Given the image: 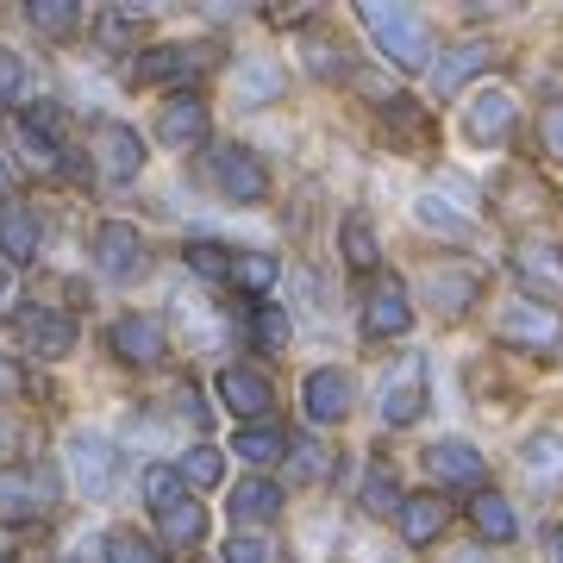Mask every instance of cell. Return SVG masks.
Segmentation results:
<instances>
[{"label": "cell", "instance_id": "cell-10", "mask_svg": "<svg viewBox=\"0 0 563 563\" xmlns=\"http://www.w3.org/2000/svg\"><path fill=\"white\" fill-rule=\"evenodd\" d=\"M407 325H413V295H407L401 282H383V288L369 295V313H363V332H369V339H401Z\"/></svg>", "mask_w": 563, "mask_h": 563}, {"label": "cell", "instance_id": "cell-24", "mask_svg": "<svg viewBox=\"0 0 563 563\" xmlns=\"http://www.w3.org/2000/svg\"><path fill=\"white\" fill-rule=\"evenodd\" d=\"M0 257L7 263H32L38 257V220L25 207H7L0 213Z\"/></svg>", "mask_w": 563, "mask_h": 563}, {"label": "cell", "instance_id": "cell-47", "mask_svg": "<svg viewBox=\"0 0 563 563\" xmlns=\"http://www.w3.org/2000/svg\"><path fill=\"white\" fill-rule=\"evenodd\" d=\"M7 444H13V432H7V420H0V457H7Z\"/></svg>", "mask_w": 563, "mask_h": 563}, {"label": "cell", "instance_id": "cell-34", "mask_svg": "<svg viewBox=\"0 0 563 563\" xmlns=\"http://www.w3.org/2000/svg\"><path fill=\"white\" fill-rule=\"evenodd\" d=\"M101 551H107V563H157V551H151L139 532H125V526H120V532H107Z\"/></svg>", "mask_w": 563, "mask_h": 563}, {"label": "cell", "instance_id": "cell-12", "mask_svg": "<svg viewBox=\"0 0 563 563\" xmlns=\"http://www.w3.org/2000/svg\"><path fill=\"white\" fill-rule=\"evenodd\" d=\"M207 69V51L201 44H157V51H144L139 63V81H188V76H201Z\"/></svg>", "mask_w": 563, "mask_h": 563}, {"label": "cell", "instance_id": "cell-28", "mask_svg": "<svg viewBox=\"0 0 563 563\" xmlns=\"http://www.w3.org/2000/svg\"><path fill=\"white\" fill-rule=\"evenodd\" d=\"M470 520H476V532H483V539H495V544H507L514 532H520V520H514V507H507L501 495H476Z\"/></svg>", "mask_w": 563, "mask_h": 563}, {"label": "cell", "instance_id": "cell-33", "mask_svg": "<svg viewBox=\"0 0 563 563\" xmlns=\"http://www.w3.org/2000/svg\"><path fill=\"white\" fill-rule=\"evenodd\" d=\"M413 213H420V225H432V232H451V239H463V232H470V213H451L439 195H420V201H413Z\"/></svg>", "mask_w": 563, "mask_h": 563}, {"label": "cell", "instance_id": "cell-6", "mask_svg": "<svg viewBox=\"0 0 563 563\" xmlns=\"http://www.w3.org/2000/svg\"><path fill=\"white\" fill-rule=\"evenodd\" d=\"M95 163H101V176L132 181L144 169V139L132 125H101V132H95Z\"/></svg>", "mask_w": 563, "mask_h": 563}, {"label": "cell", "instance_id": "cell-49", "mask_svg": "<svg viewBox=\"0 0 563 563\" xmlns=\"http://www.w3.org/2000/svg\"><path fill=\"white\" fill-rule=\"evenodd\" d=\"M558 563H563V532H558Z\"/></svg>", "mask_w": 563, "mask_h": 563}, {"label": "cell", "instance_id": "cell-7", "mask_svg": "<svg viewBox=\"0 0 563 563\" xmlns=\"http://www.w3.org/2000/svg\"><path fill=\"white\" fill-rule=\"evenodd\" d=\"M463 132L476 144H501L507 132H514V95H507V88H483L476 101L463 107Z\"/></svg>", "mask_w": 563, "mask_h": 563}, {"label": "cell", "instance_id": "cell-36", "mask_svg": "<svg viewBox=\"0 0 563 563\" xmlns=\"http://www.w3.org/2000/svg\"><path fill=\"white\" fill-rule=\"evenodd\" d=\"M257 344L263 351H282V344H288V313H282V307H257Z\"/></svg>", "mask_w": 563, "mask_h": 563}, {"label": "cell", "instance_id": "cell-31", "mask_svg": "<svg viewBox=\"0 0 563 563\" xmlns=\"http://www.w3.org/2000/svg\"><path fill=\"white\" fill-rule=\"evenodd\" d=\"M339 244H344V263L351 269H376V232H369V220H344V232H339Z\"/></svg>", "mask_w": 563, "mask_h": 563}, {"label": "cell", "instance_id": "cell-37", "mask_svg": "<svg viewBox=\"0 0 563 563\" xmlns=\"http://www.w3.org/2000/svg\"><path fill=\"white\" fill-rule=\"evenodd\" d=\"M144 501L157 507V514H163V507H176V501H181L176 470H151V476H144Z\"/></svg>", "mask_w": 563, "mask_h": 563}, {"label": "cell", "instance_id": "cell-30", "mask_svg": "<svg viewBox=\"0 0 563 563\" xmlns=\"http://www.w3.org/2000/svg\"><path fill=\"white\" fill-rule=\"evenodd\" d=\"M32 25L44 38H69L81 25V13H76V0H32Z\"/></svg>", "mask_w": 563, "mask_h": 563}, {"label": "cell", "instance_id": "cell-44", "mask_svg": "<svg viewBox=\"0 0 563 563\" xmlns=\"http://www.w3.org/2000/svg\"><path fill=\"white\" fill-rule=\"evenodd\" d=\"M439 563H495V558H483V551H444Z\"/></svg>", "mask_w": 563, "mask_h": 563}, {"label": "cell", "instance_id": "cell-43", "mask_svg": "<svg viewBox=\"0 0 563 563\" xmlns=\"http://www.w3.org/2000/svg\"><path fill=\"white\" fill-rule=\"evenodd\" d=\"M539 132H544V151H551V157L563 163V107H551V113H544Z\"/></svg>", "mask_w": 563, "mask_h": 563}, {"label": "cell", "instance_id": "cell-22", "mask_svg": "<svg viewBox=\"0 0 563 563\" xmlns=\"http://www.w3.org/2000/svg\"><path fill=\"white\" fill-rule=\"evenodd\" d=\"M282 514V488L263 483V476H251V483L232 488V520L239 526H269Z\"/></svg>", "mask_w": 563, "mask_h": 563}, {"label": "cell", "instance_id": "cell-32", "mask_svg": "<svg viewBox=\"0 0 563 563\" xmlns=\"http://www.w3.org/2000/svg\"><path fill=\"white\" fill-rule=\"evenodd\" d=\"M225 282H239V288H269V282H276V257L232 251V263H225Z\"/></svg>", "mask_w": 563, "mask_h": 563}, {"label": "cell", "instance_id": "cell-27", "mask_svg": "<svg viewBox=\"0 0 563 563\" xmlns=\"http://www.w3.org/2000/svg\"><path fill=\"white\" fill-rule=\"evenodd\" d=\"M220 476H225V457L213 451V444H195V451H181V463H176V483H181V488H201V495H207V488L220 483Z\"/></svg>", "mask_w": 563, "mask_h": 563}, {"label": "cell", "instance_id": "cell-42", "mask_svg": "<svg viewBox=\"0 0 563 563\" xmlns=\"http://www.w3.org/2000/svg\"><path fill=\"white\" fill-rule=\"evenodd\" d=\"M13 95H20V57H13V51H0V107L13 101Z\"/></svg>", "mask_w": 563, "mask_h": 563}, {"label": "cell", "instance_id": "cell-35", "mask_svg": "<svg viewBox=\"0 0 563 563\" xmlns=\"http://www.w3.org/2000/svg\"><path fill=\"white\" fill-rule=\"evenodd\" d=\"M363 507H369V514H401V488L388 483L383 470H369V483H363Z\"/></svg>", "mask_w": 563, "mask_h": 563}, {"label": "cell", "instance_id": "cell-45", "mask_svg": "<svg viewBox=\"0 0 563 563\" xmlns=\"http://www.w3.org/2000/svg\"><path fill=\"white\" fill-rule=\"evenodd\" d=\"M13 388H20V376H13V363L0 357V395H13Z\"/></svg>", "mask_w": 563, "mask_h": 563}, {"label": "cell", "instance_id": "cell-8", "mask_svg": "<svg viewBox=\"0 0 563 563\" xmlns=\"http://www.w3.org/2000/svg\"><path fill=\"white\" fill-rule=\"evenodd\" d=\"M351 401H357V388H351V376H344V369H313V376H307V388H301V407L320 426L344 420V413H351Z\"/></svg>", "mask_w": 563, "mask_h": 563}, {"label": "cell", "instance_id": "cell-9", "mask_svg": "<svg viewBox=\"0 0 563 563\" xmlns=\"http://www.w3.org/2000/svg\"><path fill=\"white\" fill-rule=\"evenodd\" d=\"M514 276L532 295H544V301H563V251L558 244H520L514 251Z\"/></svg>", "mask_w": 563, "mask_h": 563}, {"label": "cell", "instance_id": "cell-25", "mask_svg": "<svg viewBox=\"0 0 563 563\" xmlns=\"http://www.w3.org/2000/svg\"><path fill=\"white\" fill-rule=\"evenodd\" d=\"M157 520H163V539H169V544H201L207 539V507L188 501V495H181L176 507H163Z\"/></svg>", "mask_w": 563, "mask_h": 563}, {"label": "cell", "instance_id": "cell-1", "mask_svg": "<svg viewBox=\"0 0 563 563\" xmlns=\"http://www.w3.org/2000/svg\"><path fill=\"white\" fill-rule=\"evenodd\" d=\"M363 32L383 44V57L395 63V69H426V57H432V25H426L413 7L369 0V7H363Z\"/></svg>", "mask_w": 563, "mask_h": 563}, {"label": "cell", "instance_id": "cell-29", "mask_svg": "<svg viewBox=\"0 0 563 563\" xmlns=\"http://www.w3.org/2000/svg\"><path fill=\"white\" fill-rule=\"evenodd\" d=\"M239 95H244V101H251V107L276 101V95H282V69H276V63H269V57L244 63V69H239Z\"/></svg>", "mask_w": 563, "mask_h": 563}, {"label": "cell", "instance_id": "cell-48", "mask_svg": "<svg viewBox=\"0 0 563 563\" xmlns=\"http://www.w3.org/2000/svg\"><path fill=\"white\" fill-rule=\"evenodd\" d=\"M0 188H7V157H0Z\"/></svg>", "mask_w": 563, "mask_h": 563}, {"label": "cell", "instance_id": "cell-46", "mask_svg": "<svg viewBox=\"0 0 563 563\" xmlns=\"http://www.w3.org/2000/svg\"><path fill=\"white\" fill-rule=\"evenodd\" d=\"M7 295H13V276H7V269H0V307H7Z\"/></svg>", "mask_w": 563, "mask_h": 563}, {"label": "cell", "instance_id": "cell-13", "mask_svg": "<svg viewBox=\"0 0 563 563\" xmlns=\"http://www.w3.org/2000/svg\"><path fill=\"white\" fill-rule=\"evenodd\" d=\"M20 332H25V344H32L38 357H69V351H76V320H69V313L32 307V313H20Z\"/></svg>", "mask_w": 563, "mask_h": 563}, {"label": "cell", "instance_id": "cell-40", "mask_svg": "<svg viewBox=\"0 0 563 563\" xmlns=\"http://www.w3.org/2000/svg\"><path fill=\"white\" fill-rule=\"evenodd\" d=\"M188 263H195L201 276H225V263H232V251H225V244H188Z\"/></svg>", "mask_w": 563, "mask_h": 563}, {"label": "cell", "instance_id": "cell-21", "mask_svg": "<svg viewBox=\"0 0 563 563\" xmlns=\"http://www.w3.org/2000/svg\"><path fill=\"white\" fill-rule=\"evenodd\" d=\"M483 69H488V44L470 38V44H457V51H444V57H439V69H432V88H439V95H457L463 81L483 76Z\"/></svg>", "mask_w": 563, "mask_h": 563}, {"label": "cell", "instance_id": "cell-4", "mask_svg": "<svg viewBox=\"0 0 563 563\" xmlns=\"http://www.w3.org/2000/svg\"><path fill=\"white\" fill-rule=\"evenodd\" d=\"M501 344H520V351H558L563 344V320L539 301H520L501 313Z\"/></svg>", "mask_w": 563, "mask_h": 563}, {"label": "cell", "instance_id": "cell-19", "mask_svg": "<svg viewBox=\"0 0 563 563\" xmlns=\"http://www.w3.org/2000/svg\"><path fill=\"white\" fill-rule=\"evenodd\" d=\"M44 507H51V476H38V470L0 476V514H44Z\"/></svg>", "mask_w": 563, "mask_h": 563}, {"label": "cell", "instance_id": "cell-23", "mask_svg": "<svg viewBox=\"0 0 563 563\" xmlns=\"http://www.w3.org/2000/svg\"><path fill=\"white\" fill-rule=\"evenodd\" d=\"M520 457H526V476H532V488H558V483H563V439H558V432H532Z\"/></svg>", "mask_w": 563, "mask_h": 563}, {"label": "cell", "instance_id": "cell-38", "mask_svg": "<svg viewBox=\"0 0 563 563\" xmlns=\"http://www.w3.org/2000/svg\"><path fill=\"white\" fill-rule=\"evenodd\" d=\"M288 451H295V457H288V463H295V476H301V483H320V476H325V451H320V444H313V439L288 444Z\"/></svg>", "mask_w": 563, "mask_h": 563}, {"label": "cell", "instance_id": "cell-17", "mask_svg": "<svg viewBox=\"0 0 563 563\" xmlns=\"http://www.w3.org/2000/svg\"><path fill=\"white\" fill-rule=\"evenodd\" d=\"M220 401L232 407V413H244V420H263V413L276 407V388L263 383L257 369H225L220 376Z\"/></svg>", "mask_w": 563, "mask_h": 563}, {"label": "cell", "instance_id": "cell-39", "mask_svg": "<svg viewBox=\"0 0 563 563\" xmlns=\"http://www.w3.org/2000/svg\"><path fill=\"white\" fill-rule=\"evenodd\" d=\"M57 132H63V113H57L51 101L25 113V139H51V144H57Z\"/></svg>", "mask_w": 563, "mask_h": 563}, {"label": "cell", "instance_id": "cell-3", "mask_svg": "<svg viewBox=\"0 0 563 563\" xmlns=\"http://www.w3.org/2000/svg\"><path fill=\"white\" fill-rule=\"evenodd\" d=\"M95 269H101L107 282H132L144 269V239L139 225L125 220H107L101 232H95Z\"/></svg>", "mask_w": 563, "mask_h": 563}, {"label": "cell", "instance_id": "cell-18", "mask_svg": "<svg viewBox=\"0 0 563 563\" xmlns=\"http://www.w3.org/2000/svg\"><path fill=\"white\" fill-rule=\"evenodd\" d=\"M476 295H483V276H476V269H432V276H426V301L444 307V313L476 307Z\"/></svg>", "mask_w": 563, "mask_h": 563}, {"label": "cell", "instance_id": "cell-41", "mask_svg": "<svg viewBox=\"0 0 563 563\" xmlns=\"http://www.w3.org/2000/svg\"><path fill=\"white\" fill-rule=\"evenodd\" d=\"M225 563H269V544L251 539V532H239V539L225 544Z\"/></svg>", "mask_w": 563, "mask_h": 563}, {"label": "cell", "instance_id": "cell-14", "mask_svg": "<svg viewBox=\"0 0 563 563\" xmlns=\"http://www.w3.org/2000/svg\"><path fill=\"white\" fill-rule=\"evenodd\" d=\"M213 169H220V188L232 195V201H244V207L269 195V176H263V163L251 157V151H220Z\"/></svg>", "mask_w": 563, "mask_h": 563}, {"label": "cell", "instance_id": "cell-26", "mask_svg": "<svg viewBox=\"0 0 563 563\" xmlns=\"http://www.w3.org/2000/svg\"><path fill=\"white\" fill-rule=\"evenodd\" d=\"M232 451H239V457L251 463V470H269V463H282V457H288V439H282L276 426H244Z\"/></svg>", "mask_w": 563, "mask_h": 563}, {"label": "cell", "instance_id": "cell-11", "mask_svg": "<svg viewBox=\"0 0 563 563\" xmlns=\"http://www.w3.org/2000/svg\"><path fill=\"white\" fill-rule=\"evenodd\" d=\"M426 470H432L439 483H451V488H476V483H483V470H488V463L476 457V444H463V439H439L432 451H426Z\"/></svg>", "mask_w": 563, "mask_h": 563}, {"label": "cell", "instance_id": "cell-20", "mask_svg": "<svg viewBox=\"0 0 563 563\" xmlns=\"http://www.w3.org/2000/svg\"><path fill=\"white\" fill-rule=\"evenodd\" d=\"M395 520H401V539L407 544H432L444 532V520H451V507H444L439 495H407Z\"/></svg>", "mask_w": 563, "mask_h": 563}, {"label": "cell", "instance_id": "cell-15", "mask_svg": "<svg viewBox=\"0 0 563 563\" xmlns=\"http://www.w3.org/2000/svg\"><path fill=\"white\" fill-rule=\"evenodd\" d=\"M157 139L169 144V151H188V144L207 139V107L195 101V95H176V101L157 113Z\"/></svg>", "mask_w": 563, "mask_h": 563}, {"label": "cell", "instance_id": "cell-16", "mask_svg": "<svg viewBox=\"0 0 563 563\" xmlns=\"http://www.w3.org/2000/svg\"><path fill=\"white\" fill-rule=\"evenodd\" d=\"M113 351H120L125 363H157L163 357V325L151 320V313H125V320H113Z\"/></svg>", "mask_w": 563, "mask_h": 563}, {"label": "cell", "instance_id": "cell-2", "mask_svg": "<svg viewBox=\"0 0 563 563\" xmlns=\"http://www.w3.org/2000/svg\"><path fill=\"white\" fill-rule=\"evenodd\" d=\"M113 470H120V451H113V439H101V432H69V476H76L81 495H107L113 488Z\"/></svg>", "mask_w": 563, "mask_h": 563}, {"label": "cell", "instance_id": "cell-5", "mask_svg": "<svg viewBox=\"0 0 563 563\" xmlns=\"http://www.w3.org/2000/svg\"><path fill=\"white\" fill-rule=\"evenodd\" d=\"M426 413V357H401L395 376L383 383V420L388 426H413Z\"/></svg>", "mask_w": 563, "mask_h": 563}]
</instances>
